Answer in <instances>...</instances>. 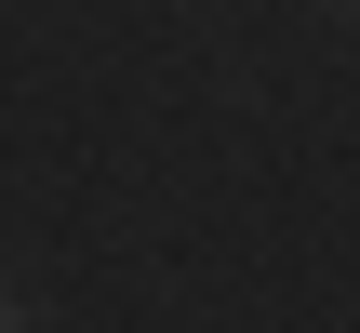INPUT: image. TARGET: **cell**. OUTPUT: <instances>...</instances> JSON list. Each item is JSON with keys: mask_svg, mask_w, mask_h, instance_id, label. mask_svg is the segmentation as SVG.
Instances as JSON below:
<instances>
[{"mask_svg": "<svg viewBox=\"0 0 360 333\" xmlns=\"http://www.w3.org/2000/svg\"><path fill=\"white\" fill-rule=\"evenodd\" d=\"M0 333H13V307H0Z\"/></svg>", "mask_w": 360, "mask_h": 333, "instance_id": "1", "label": "cell"}]
</instances>
